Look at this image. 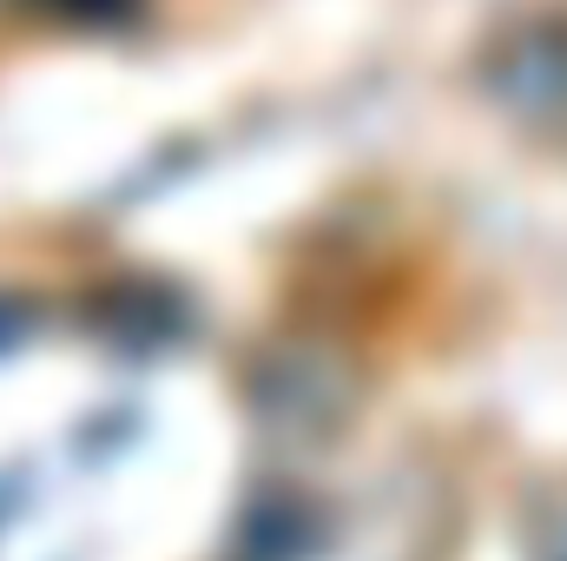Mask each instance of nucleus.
<instances>
[{
  "instance_id": "obj_1",
  "label": "nucleus",
  "mask_w": 567,
  "mask_h": 561,
  "mask_svg": "<svg viewBox=\"0 0 567 561\" xmlns=\"http://www.w3.org/2000/svg\"><path fill=\"white\" fill-rule=\"evenodd\" d=\"M488 93L515 120H567V27L528 20L488 60Z\"/></svg>"
}]
</instances>
